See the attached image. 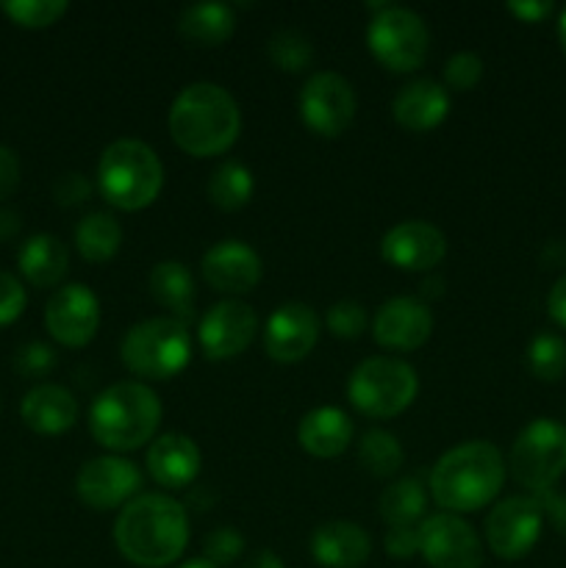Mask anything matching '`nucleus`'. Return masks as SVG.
I'll list each match as a JSON object with an SVG mask.
<instances>
[{
    "label": "nucleus",
    "mask_w": 566,
    "mask_h": 568,
    "mask_svg": "<svg viewBox=\"0 0 566 568\" xmlns=\"http://www.w3.org/2000/svg\"><path fill=\"white\" fill-rule=\"evenodd\" d=\"M114 544L122 558L142 568L175 564L189 544L186 508L166 494H139L117 516Z\"/></svg>",
    "instance_id": "f257e3e1"
},
{
    "label": "nucleus",
    "mask_w": 566,
    "mask_h": 568,
    "mask_svg": "<svg viewBox=\"0 0 566 568\" xmlns=\"http://www.w3.org/2000/svg\"><path fill=\"white\" fill-rule=\"evenodd\" d=\"M170 136L183 153L198 155H220L231 148L242 131V111L233 94L222 89L220 83L198 81L189 83L172 100Z\"/></svg>",
    "instance_id": "f03ea898"
},
{
    "label": "nucleus",
    "mask_w": 566,
    "mask_h": 568,
    "mask_svg": "<svg viewBox=\"0 0 566 568\" xmlns=\"http://www.w3.org/2000/svg\"><path fill=\"white\" fill-rule=\"evenodd\" d=\"M505 460L492 442H466L444 453L431 471V494L449 514L481 510L499 494Z\"/></svg>",
    "instance_id": "7ed1b4c3"
},
{
    "label": "nucleus",
    "mask_w": 566,
    "mask_h": 568,
    "mask_svg": "<svg viewBox=\"0 0 566 568\" xmlns=\"http://www.w3.org/2000/svg\"><path fill=\"white\" fill-rule=\"evenodd\" d=\"M161 422V403L144 383L122 381L98 394L89 408V430L103 447L128 453L153 438Z\"/></svg>",
    "instance_id": "20e7f679"
},
{
    "label": "nucleus",
    "mask_w": 566,
    "mask_h": 568,
    "mask_svg": "<svg viewBox=\"0 0 566 568\" xmlns=\"http://www.w3.org/2000/svg\"><path fill=\"white\" fill-rule=\"evenodd\" d=\"M164 183V166L150 144L117 139L98 161V189L114 209L139 211L153 203Z\"/></svg>",
    "instance_id": "39448f33"
},
{
    "label": "nucleus",
    "mask_w": 566,
    "mask_h": 568,
    "mask_svg": "<svg viewBox=\"0 0 566 568\" xmlns=\"http://www.w3.org/2000/svg\"><path fill=\"white\" fill-rule=\"evenodd\" d=\"M122 364L139 377L150 381H166L178 375L192 358V336L183 322L172 316H153L131 331L122 338Z\"/></svg>",
    "instance_id": "423d86ee"
},
{
    "label": "nucleus",
    "mask_w": 566,
    "mask_h": 568,
    "mask_svg": "<svg viewBox=\"0 0 566 568\" xmlns=\"http://www.w3.org/2000/svg\"><path fill=\"white\" fill-rule=\"evenodd\" d=\"M420 392V377L400 358H366L347 381V397L361 414L388 419L408 408Z\"/></svg>",
    "instance_id": "0eeeda50"
},
{
    "label": "nucleus",
    "mask_w": 566,
    "mask_h": 568,
    "mask_svg": "<svg viewBox=\"0 0 566 568\" xmlns=\"http://www.w3.org/2000/svg\"><path fill=\"white\" fill-rule=\"evenodd\" d=\"M372 9L370 28H366V44L383 67L394 72H411L422 67L427 59V33L425 20L416 11L397 3H366Z\"/></svg>",
    "instance_id": "6e6552de"
},
{
    "label": "nucleus",
    "mask_w": 566,
    "mask_h": 568,
    "mask_svg": "<svg viewBox=\"0 0 566 568\" xmlns=\"http://www.w3.org/2000/svg\"><path fill=\"white\" fill-rule=\"evenodd\" d=\"M511 471L533 494L549 491L566 471V425L533 419L511 447Z\"/></svg>",
    "instance_id": "1a4fd4ad"
},
{
    "label": "nucleus",
    "mask_w": 566,
    "mask_h": 568,
    "mask_svg": "<svg viewBox=\"0 0 566 568\" xmlns=\"http://www.w3.org/2000/svg\"><path fill=\"white\" fill-rule=\"evenodd\" d=\"M300 116L320 136H338L355 116V89L338 72H314L300 89Z\"/></svg>",
    "instance_id": "9d476101"
},
{
    "label": "nucleus",
    "mask_w": 566,
    "mask_h": 568,
    "mask_svg": "<svg viewBox=\"0 0 566 568\" xmlns=\"http://www.w3.org/2000/svg\"><path fill=\"white\" fill-rule=\"evenodd\" d=\"M544 510L536 497H508L486 519V541L503 560H519L542 536Z\"/></svg>",
    "instance_id": "9b49d317"
},
{
    "label": "nucleus",
    "mask_w": 566,
    "mask_h": 568,
    "mask_svg": "<svg viewBox=\"0 0 566 568\" xmlns=\"http://www.w3.org/2000/svg\"><path fill=\"white\" fill-rule=\"evenodd\" d=\"M420 552L433 568H481L483 544L458 514H436L420 525Z\"/></svg>",
    "instance_id": "f8f14e48"
},
{
    "label": "nucleus",
    "mask_w": 566,
    "mask_h": 568,
    "mask_svg": "<svg viewBox=\"0 0 566 568\" xmlns=\"http://www.w3.org/2000/svg\"><path fill=\"white\" fill-rule=\"evenodd\" d=\"M259 331V316L242 300H222L211 305L200 320L198 342L203 347L205 358L228 361L250 347Z\"/></svg>",
    "instance_id": "ddd939ff"
},
{
    "label": "nucleus",
    "mask_w": 566,
    "mask_h": 568,
    "mask_svg": "<svg viewBox=\"0 0 566 568\" xmlns=\"http://www.w3.org/2000/svg\"><path fill=\"white\" fill-rule=\"evenodd\" d=\"M44 325L55 342L83 347L92 342L100 325V303L83 283H67L44 305Z\"/></svg>",
    "instance_id": "4468645a"
},
{
    "label": "nucleus",
    "mask_w": 566,
    "mask_h": 568,
    "mask_svg": "<svg viewBox=\"0 0 566 568\" xmlns=\"http://www.w3.org/2000/svg\"><path fill=\"white\" fill-rule=\"evenodd\" d=\"M142 488V471L122 458H94L81 466L75 477V491L92 510H111L131 503Z\"/></svg>",
    "instance_id": "2eb2a0df"
},
{
    "label": "nucleus",
    "mask_w": 566,
    "mask_h": 568,
    "mask_svg": "<svg viewBox=\"0 0 566 568\" xmlns=\"http://www.w3.org/2000/svg\"><path fill=\"white\" fill-rule=\"evenodd\" d=\"M320 338V320L305 303H283L264 325V349L272 361L294 364L314 349Z\"/></svg>",
    "instance_id": "dca6fc26"
},
{
    "label": "nucleus",
    "mask_w": 566,
    "mask_h": 568,
    "mask_svg": "<svg viewBox=\"0 0 566 568\" xmlns=\"http://www.w3.org/2000/svg\"><path fill=\"white\" fill-rule=\"evenodd\" d=\"M447 253V239L436 225L425 220H405L386 231L381 242V255L392 266L405 272H427L438 266Z\"/></svg>",
    "instance_id": "f3484780"
},
{
    "label": "nucleus",
    "mask_w": 566,
    "mask_h": 568,
    "mask_svg": "<svg viewBox=\"0 0 566 568\" xmlns=\"http://www.w3.org/2000/svg\"><path fill=\"white\" fill-rule=\"evenodd\" d=\"M200 270H203L209 286H214L222 294L250 292L264 275L261 255L247 242H239V239H225V242L205 250Z\"/></svg>",
    "instance_id": "a211bd4d"
},
{
    "label": "nucleus",
    "mask_w": 566,
    "mask_h": 568,
    "mask_svg": "<svg viewBox=\"0 0 566 568\" xmlns=\"http://www.w3.org/2000/svg\"><path fill=\"white\" fill-rule=\"evenodd\" d=\"M375 342L388 349H408L422 347L433 333V314L427 303L416 297H394L377 308L375 322H372Z\"/></svg>",
    "instance_id": "6ab92c4d"
},
{
    "label": "nucleus",
    "mask_w": 566,
    "mask_h": 568,
    "mask_svg": "<svg viewBox=\"0 0 566 568\" xmlns=\"http://www.w3.org/2000/svg\"><path fill=\"white\" fill-rule=\"evenodd\" d=\"M392 114L405 131L425 133L442 125L444 116L449 114V94L447 89L431 78H416L405 83L392 100Z\"/></svg>",
    "instance_id": "aec40b11"
},
{
    "label": "nucleus",
    "mask_w": 566,
    "mask_h": 568,
    "mask_svg": "<svg viewBox=\"0 0 566 568\" xmlns=\"http://www.w3.org/2000/svg\"><path fill=\"white\" fill-rule=\"evenodd\" d=\"M148 471L159 486L189 488L200 475V449L183 433H164L148 449Z\"/></svg>",
    "instance_id": "412c9836"
},
{
    "label": "nucleus",
    "mask_w": 566,
    "mask_h": 568,
    "mask_svg": "<svg viewBox=\"0 0 566 568\" xmlns=\"http://www.w3.org/2000/svg\"><path fill=\"white\" fill-rule=\"evenodd\" d=\"M370 552V536L353 521H325L311 536V555L322 568H361Z\"/></svg>",
    "instance_id": "4be33fe9"
},
{
    "label": "nucleus",
    "mask_w": 566,
    "mask_h": 568,
    "mask_svg": "<svg viewBox=\"0 0 566 568\" xmlns=\"http://www.w3.org/2000/svg\"><path fill=\"white\" fill-rule=\"evenodd\" d=\"M20 414L31 430L59 436L75 425L78 399L72 397L70 388L59 386V383H39L22 397Z\"/></svg>",
    "instance_id": "5701e85b"
},
{
    "label": "nucleus",
    "mask_w": 566,
    "mask_h": 568,
    "mask_svg": "<svg viewBox=\"0 0 566 568\" xmlns=\"http://www.w3.org/2000/svg\"><path fill=\"white\" fill-rule=\"evenodd\" d=\"M353 422L342 408H314L300 419L297 442L314 458H336L350 447Z\"/></svg>",
    "instance_id": "b1692460"
},
{
    "label": "nucleus",
    "mask_w": 566,
    "mask_h": 568,
    "mask_svg": "<svg viewBox=\"0 0 566 568\" xmlns=\"http://www.w3.org/2000/svg\"><path fill=\"white\" fill-rule=\"evenodd\" d=\"M148 286L155 303L170 311L172 320L183 322L189 327V322L194 320V303H198L194 277L189 266L181 264V261H161L150 272Z\"/></svg>",
    "instance_id": "393cba45"
},
{
    "label": "nucleus",
    "mask_w": 566,
    "mask_h": 568,
    "mask_svg": "<svg viewBox=\"0 0 566 568\" xmlns=\"http://www.w3.org/2000/svg\"><path fill=\"white\" fill-rule=\"evenodd\" d=\"M67 261H70V253H67L64 242L50 233L31 236L17 253L20 272L33 286H55L64 277Z\"/></svg>",
    "instance_id": "a878e982"
},
{
    "label": "nucleus",
    "mask_w": 566,
    "mask_h": 568,
    "mask_svg": "<svg viewBox=\"0 0 566 568\" xmlns=\"http://www.w3.org/2000/svg\"><path fill=\"white\" fill-rule=\"evenodd\" d=\"M236 28V11L228 3H192L178 17V31L183 39L203 48L222 44Z\"/></svg>",
    "instance_id": "bb28decb"
},
{
    "label": "nucleus",
    "mask_w": 566,
    "mask_h": 568,
    "mask_svg": "<svg viewBox=\"0 0 566 568\" xmlns=\"http://www.w3.org/2000/svg\"><path fill=\"white\" fill-rule=\"evenodd\" d=\"M75 244L83 258L92 261V264H103V261L114 258L122 244L120 222L105 211H92L78 222Z\"/></svg>",
    "instance_id": "cd10ccee"
},
{
    "label": "nucleus",
    "mask_w": 566,
    "mask_h": 568,
    "mask_svg": "<svg viewBox=\"0 0 566 568\" xmlns=\"http://www.w3.org/2000/svg\"><path fill=\"white\" fill-rule=\"evenodd\" d=\"M255 192L253 172L242 161H222L209 178V197L211 203L225 211H239L250 203Z\"/></svg>",
    "instance_id": "c85d7f7f"
},
{
    "label": "nucleus",
    "mask_w": 566,
    "mask_h": 568,
    "mask_svg": "<svg viewBox=\"0 0 566 568\" xmlns=\"http://www.w3.org/2000/svg\"><path fill=\"white\" fill-rule=\"evenodd\" d=\"M425 488H422V483L416 477H405V480L392 483L381 494V516L388 521V527L416 525V519L425 514Z\"/></svg>",
    "instance_id": "c756f323"
},
{
    "label": "nucleus",
    "mask_w": 566,
    "mask_h": 568,
    "mask_svg": "<svg viewBox=\"0 0 566 568\" xmlns=\"http://www.w3.org/2000/svg\"><path fill=\"white\" fill-rule=\"evenodd\" d=\"M361 466L375 477H392L403 466V447L386 430H370L358 447Z\"/></svg>",
    "instance_id": "7c9ffc66"
},
{
    "label": "nucleus",
    "mask_w": 566,
    "mask_h": 568,
    "mask_svg": "<svg viewBox=\"0 0 566 568\" xmlns=\"http://www.w3.org/2000/svg\"><path fill=\"white\" fill-rule=\"evenodd\" d=\"M266 53H270L272 64L277 70L303 72L311 64V59H314V44L297 28H281L266 42Z\"/></svg>",
    "instance_id": "2f4dec72"
},
{
    "label": "nucleus",
    "mask_w": 566,
    "mask_h": 568,
    "mask_svg": "<svg viewBox=\"0 0 566 568\" xmlns=\"http://www.w3.org/2000/svg\"><path fill=\"white\" fill-rule=\"evenodd\" d=\"M527 364L542 381H558L566 375V342L555 333H538L527 347Z\"/></svg>",
    "instance_id": "473e14b6"
},
{
    "label": "nucleus",
    "mask_w": 566,
    "mask_h": 568,
    "mask_svg": "<svg viewBox=\"0 0 566 568\" xmlns=\"http://www.w3.org/2000/svg\"><path fill=\"white\" fill-rule=\"evenodd\" d=\"M3 11L28 28L53 26L67 11V0H6Z\"/></svg>",
    "instance_id": "72a5a7b5"
},
{
    "label": "nucleus",
    "mask_w": 566,
    "mask_h": 568,
    "mask_svg": "<svg viewBox=\"0 0 566 568\" xmlns=\"http://www.w3.org/2000/svg\"><path fill=\"white\" fill-rule=\"evenodd\" d=\"M366 311L355 300H338L327 311V327L338 338H358L366 331Z\"/></svg>",
    "instance_id": "f704fd0d"
},
{
    "label": "nucleus",
    "mask_w": 566,
    "mask_h": 568,
    "mask_svg": "<svg viewBox=\"0 0 566 568\" xmlns=\"http://www.w3.org/2000/svg\"><path fill=\"white\" fill-rule=\"evenodd\" d=\"M483 78V59L472 50H458L447 59L444 64V81L449 83L458 92H469L477 87V81Z\"/></svg>",
    "instance_id": "c9c22d12"
},
{
    "label": "nucleus",
    "mask_w": 566,
    "mask_h": 568,
    "mask_svg": "<svg viewBox=\"0 0 566 568\" xmlns=\"http://www.w3.org/2000/svg\"><path fill=\"white\" fill-rule=\"evenodd\" d=\"M203 552L214 566L236 564L244 552L242 532L233 530V527H216V530H211L209 536H205Z\"/></svg>",
    "instance_id": "e433bc0d"
},
{
    "label": "nucleus",
    "mask_w": 566,
    "mask_h": 568,
    "mask_svg": "<svg viewBox=\"0 0 566 568\" xmlns=\"http://www.w3.org/2000/svg\"><path fill=\"white\" fill-rule=\"evenodd\" d=\"M55 366V353L42 342L22 344L14 353V369L26 377H42Z\"/></svg>",
    "instance_id": "4c0bfd02"
},
{
    "label": "nucleus",
    "mask_w": 566,
    "mask_h": 568,
    "mask_svg": "<svg viewBox=\"0 0 566 568\" xmlns=\"http://www.w3.org/2000/svg\"><path fill=\"white\" fill-rule=\"evenodd\" d=\"M28 303V294L22 283L11 272L0 270V325H9L22 314Z\"/></svg>",
    "instance_id": "58836bf2"
},
{
    "label": "nucleus",
    "mask_w": 566,
    "mask_h": 568,
    "mask_svg": "<svg viewBox=\"0 0 566 568\" xmlns=\"http://www.w3.org/2000/svg\"><path fill=\"white\" fill-rule=\"evenodd\" d=\"M386 552L397 560H408L420 552V527L397 525L386 532Z\"/></svg>",
    "instance_id": "ea45409f"
},
{
    "label": "nucleus",
    "mask_w": 566,
    "mask_h": 568,
    "mask_svg": "<svg viewBox=\"0 0 566 568\" xmlns=\"http://www.w3.org/2000/svg\"><path fill=\"white\" fill-rule=\"evenodd\" d=\"M53 192L61 205H78L81 200H87L89 194H92V186H89V181L81 172H67V175H61L59 181H55Z\"/></svg>",
    "instance_id": "a19ab883"
},
{
    "label": "nucleus",
    "mask_w": 566,
    "mask_h": 568,
    "mask_svg": "<svg viewBox=\"0 0 566 568\" xmlns=\"http://www.w3.org/2000/svg\"><path fill=\"white\" fill-rule=\"evenodd\" d=\"M20 183V159L11 148L0 144V200L9 197Z\"/></svg>",
    "instance_id": "79ce46f5"
},
{
    "label": "nucleus",
    "mask_w": 566,
    "mask_h": 568,
    "mask_svg": "<svg viewBox=\"0 0 566 568\" xmlns=\"http://www.w3.org/2000/svg\"><path fill=\"white\" fill-rule=\"evenodd\" d=\"M536 499H538V505H542L544 514L553 519L555 530L564 532V536H566V497H564V494H555L553 488H549V491L536 494Z\"/></svg>",
    "instance_id": "37998d69"
},
{
    "label": "nucleus",
    "mask_w": 566,
    "mask_h": 568,
    "mask_svg": "<svg viewBox=\"0 0 566 568\" xmlns=\"http://www.w3.org/2000/svg\"><path fill=\"white\" fill-rule=\"evenodd\" d=\"M508 11H514L519 20H527V22H538L544 20L547 14H553V0H511L508 3Z\"/></svg>",
    "instance_id": "c03bdc74"
},
{
    "label": "nucleus",
    "mask_w": 566,
    "mask_h": 568,
    "mask_svg": "<svg viewBox=\"0 0 566 568\" xmlns=\"http://www.w3.org/2000/svg\"><path fill=\"white\" fill-rule=\"evenodd\" d=\"M547 308H549V316H553L560 327H566V275L560 277V281L553 286V292H549Z\"/></svg>",
    "instance_id": "a18cd8bd"
},
{
    "label": "nucleus",
    "mask_w": 566,
    "mask_h": 568,
    "mask_svg": "<svg viewBox=\"0 0 566 568\" xmlns=\"http://www.w3.org/2000/svg\"><path fill=\"white\" fill-rule=\"evenodd\" d=\"M17 231H20V214L11 209H0V242L14 236Z\"/></svg>",
    "instance_id": "49530a36"
},
{
    "label": "nucleus",
    "mask_w": 566,
    "mask_h": 568,
    "mask_svg": "<svg viewBox=\"0 0 566 568\" xmlns=\"http://www.w3.org/2000/svg\"><path fill=\"white\" fill-rule=\"evenodd\" d=\"M247 568H286V566H283V560L277 558L272 549H261V552H255L253 558H250Z\"/></svg>",
    "instance_id": "de8ad7c7"
},
{
    "label": "nucleus",
    "mask_w": 566,
    "mask_h": 568,
    "mask_svg": "<svg viewBox=\"0 0 566 568\" xmlns=\"http://www.w3.org/2000/svg\"><path fill=\"white\" fill-rule=\"evenodd\" d=\"M178 568H220V566L211 564L209 558H192V560H186V564L178 566Z\"/></svg>",
    "instance_id": "09e8293b"
},
{
    "label": "nucleus",
    "mask_w": 566,
    "mask_h": 568,
    "mask_svg": "<svg viewBox=\"0 0 566 568\" xmlns=\"http://www.w3.org/2000/svg\"><path fill=\"white\" fill-rule=\"evenodd\" d=\"M558 37H560V44H564V50H566V9L560 11V20H558Z\"/></svg>",
    "instance_id": "8fccbe9b"
}]
</instances>
